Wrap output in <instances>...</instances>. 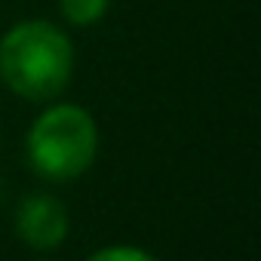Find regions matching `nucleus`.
Listing matches in <instances>:
<instances>
[{
  "mask_svg": "<svg viewBox=\"0 0 261 261\" xmlns=\"http://www.w3.org/2000/svg\"><path fill=\"white\" fill-rule=\"evenodd\" d=\"M56 4H59V16L71 28H92L111 10V0H56Z\"/></svg>",
  "mask_w": 261,
  "mask_h": 261,
  "instance_id": "nucleus-4",
  "label": "nucleus"
},
{
  "mask_svg": "<svg viewBox=\"0 0 261 261\" xmlns=\"http://www.w3.org/2000/svg\"><path fill=\"white\" fill-rule=\"evenodd\" d=\"M83 261H160V258L142 246H133V243H111V246L89 252Z\"/></svg>",
  "mask_w": 261,
  "mask_h": 261,
  "instance_id": "nucleus-5",
  "label": "nucleus"
},
{
  "mask_svg": "<svg viewBox=\"0 0 261 261\" xmlns=\"http://www.w3.org/2000/svg\"><path fill=\"white\" fill-rule=\"evenodd\" d=\"M16 237L37 255L56 252L71 233V212L68 206L46 191H31L19 200L13 215Z\"/></svg>",
  "mask_w": 261,
  "mask_h": 261,
  "instance_id": "nucleus-3",
  "label": "nucleus"
},
{
  "mask_svg": "<svg viewBox=\"0 0 261 261\" xmlns=\"http://www.w3.org/2000/svg\"><path fill=\"white\" fill-rule=\"evenodd\" d=\"M101 133L95 117L74 101H46L25 136V157L37 178L71 185L83 178L98 157Z\"/></svg>",
  "mask_w": 261,
  "mask_h": 261,
  "instance_id": "nucleus-2",
  "label": "nucleus"
},
{
  "mask_svg": "<svg viewBox=\"0 0 261 261\" xmlns=\"http://www.w3.org/2000/svg\"><path fill=\"white\" fill-rule=\"evenodd\" d=\"M74 68L71 34L49 19H22L0 37V83L22 101H56L71 86Z\"/></svg>",
  "mask_w": 261,
  "mask_h": 261,
  "instance_id": "nucleus-1",
  "label": "nucleus"
}]
</instances>
